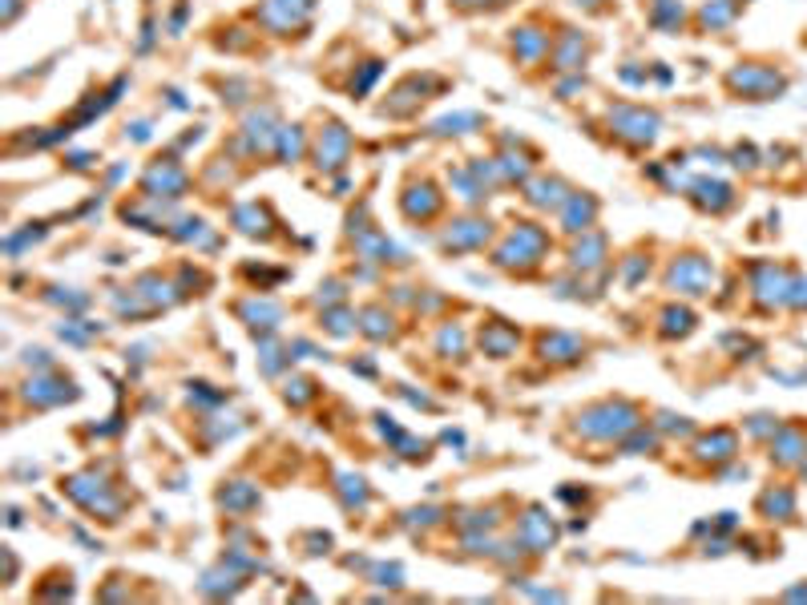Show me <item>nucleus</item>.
<instances>
[{"instance_id":"17","label":"nucleus","mask_w":807,"mask_h":605,"mask_svg":"<svg viewBox=\"0 0 807 605\" xmlns=\"http://www.w3.org/2000/svg\"><path fill=\"white\" fill-rule=\"evenodd\" d=\"M565 49H562V57H557V69H578L581 61H586V49H581V41H578V33L573 28H565Z\"/></svg>"},{"instance_id":"11","label":"nucleus","mask_w":807,"mask_h":605,"mask_svg":"<svg viewBox=\"0 0 807 605\" xmlns=\"http://www.w3.org/2000/svg\"><path fill=\"white\" fill-rule=\"evenodd\" d=\"M759 509H763L771 521H791L795 517V492L783 489V484L779 489H767L763 497H759Z\"/></svg>"},{"instance_id":"15","label":"nucleus","mask_w":807,"mask_h":605,"mask_svg":"<svg viewBox=\"0 0 807 605\" xmlns=\"http://www.w3.org/2000/svg\"><path fill=\"white\" fill-rule=\"evenodd\" d=\"M452 230H457V246H481L489 238V222H473V219L457 222Z\"/></svg>"},{"instance_id":"20","label":"nucleus","mask_w":807,"mask_h":605,"mask_svg":"<svg viewBox=\"0 0 807 605\" xmlns=\"http://www.w3.org/2000/svg\"><path fill=\"white\" fill-rule=\"evenodd\" d=\"M787 597H807V589H791V593Z\"/></svg>"},{"instance_id":"4","label":"nucleus","mask_w":807,"mask_h":605,"mask_svg":"<svg viewBox=\"0 0 807 605\" xmlns=\"http://www.w3.org/2000/svg\"><path fill=\"white\" fill-rule=\"evenodd\" d=\"M751 287H755V295L763 299V303H787L791 279L775 263H755L751 267Z\"/></svg>"},{"instance_id":"3","label":"nucleus","mask_w":807,"mask_h":605,"mask_svg":"<svg viewBox=\"0 0 807 605\" xmlns=\"http://www.w3.org/2000/svg\"><path fill=\"white\" fill-rule=\"evenodd\" d=\"M711 263L702 255H683L675 259V267H670L667 283L675 291H683V295H707V287H711Z\"/></svg>"},{"instance_id":"7","label":"nucleus","mask_w":807,"mask_h":605,"mask_svg":"<svg viewBox=\"0 0 807 605\" xmlns=\"http://www.w3.org/2000/svg\"><path fill=\"white\" fill-rule=\"evenodd\" d=\"M735 432L731 428H715L711 436H702L699 444H694V452H699V460H711V465H723V460L735 457Z\"/></svg>"},{"instance_id":"16","label":"nucleus","mask_w":807,"mask_h":605,"mask_svg":"<svg viewBox=\"0 0 807 605\" xmlns=\"http://www.w3.org/2000/svg\"><path fill=\"white\" fill-rule=\"evenodd\" d=\"M650 17H654V25H662V28H678L683 25V4H678V0H659Z\"/></svg>"},{"instance_id":"9","label":"nucleus","mask_w":807,"mask_h":605,"mask_svg":"<svg viewBox=\"0 0 807 605\" xmlns=\"http://www.w3.org/2000/svg\"><path fill=\"white\" fill-rule=\"evenodd\" d=\"M146 186H162L166 198H178V190L186 186V174H182L178 162H154V166L146 170Z\"/></svg>"},{"instance_id":"8","label":"nucleus","mask_w":807,"mask_h":605,"mask_svg":"<svg viewBox=\"0 0 807 605\" xmlns=\"http://www.w3.org/2000/svg\"><path fill=\"white\" fill-rule=\"evenodd\" d=\"M807 452V440L799 428H775V440H771V460H779V465H795V460H803Z\"/></svg>"},{"instance_id":"14","label":"nucleus","mask_w":807,"mask_h":605,"mask_svg":"<svg viewBox=\"0 0 807 605\" xmlns=\"http://www.w3.org/2000/svg\"><path fill=\"white\" fill-rule=\"evenodd\" d=\"M662 335L667 339H675V335H691L694 331V311H686V307H667L662 311Z\"/></svg>"},{"instance_id":"5","label":"nucleus","mask_w":807,"mask_h":605,"mask_svg":"<svg viewBox=\"0 0 807 605\" xmlns=\"http://www.w3.org/2000/svg\"><path fill=\"white\" fill-rule=\"evenodd\" d=\"M691 198H694V206H702V211H711V214H723V211H731V206H735V194H731V186L727 182H715V178H699V182L691 186Z\"/></svg>"},{"instance_id":"2","label":"nucleus","mask_w":807,"mask_h":605,"mask_svg":"<svg viewBox=\"0 0 807 605\" xmlns=\"http://www.w3.org/2000/svg\"><path fill=\"white\" fill-rule=\"evenodd\" d=\"M727 85L735 89V93L751 97V101H767V97L783 93L787 81H783L775 69H763V65H739V69L727 77Z\"/></svg>"},{"instance_id":"6","label":"nucleus","mask_w":807,"mask_h":605,"mask_svg":"<svg viewBox=\"0 0 807 605\" xmlns=\"http://www.w3.org/2000/svg\"><path fill=\"white\" fill-rule=\"evenodd\" d=\"M597 219V198H589V194H570V198L562 202V227L565 230H589Z\"/></svg>"},{"instance_id":"19","label":"nucleus","mask_w":807,"mask_h":605,"mask_svg":"<svg viewBox=\"0 0 807 605\" xmlns=\"http://www.w3.org/2000/svg\"><path fill=\"white\" fill-rule=\"evenodd\" d=\"M787 303H791L795 311H803V307H807V283H803V279H795V283L787 287Z\"/></svg>"},{"instance_id":"13","label":"nucleus","mask_w":807,"mask_h":605,"mask_svg":"<svg viewBox=\"0 0 807 605\" xmlns=\"http://www.w3.org/2000/svg\"><path fill=\"white\" fill-rule=\"evenodd\" d=\"M735 20V0H711L707 9L699 12V25L702 28H723Z\"/></svg>"},{"instance_id":"12","label":"nucleus","mask_w":807,"mask_h":605,"mask_svg":"<svg viewBox=\"0 0 807 605\" xmlns=\"http://www.w3.org/2000/svg\"><path fill=\"white\" fill-rule=\"evenodd\" d=\"M570 263H573V271H594V267H602V263H605V243H602V235H594V238H586V243L573 246Z\"/></svg>"},{"instance_id":"18","label":"nucleus","mask_w":807,"mask_h":605,"mask_svg":"<svg viewBox=\"0 0 807 605\" xmlns=\"http://www.w3.org/2000/svg\"><path fill=\"white\" fill-rule=\"evenodd\" d=\"M517 44H521V53H525V57H541L545 49H549V36H541L537 28H521Z\"/></svg>"},{"instance_id":"10","label":"nucleus","mask_w":807,"mask_h":605,"mask_svg":"<svg viewBox=\"0 0 807 605\" xmlns=\"http://www.w3.org/2000/svg\"><path fill=\"white\" fill-rule=\"evenodd\" d=\"M565 198H570V194H565V182H557V178H537V182L525 186L529 206H557V211H562Z\"/></svg>"},{"instance_id":"1","label":"nucleus","mask_w":807,"mask_h":605,"mask_svg":"<svg viewBox=\"0 0 807 605\" xmlns=\"http://www.w3.org/2000/svg\"><path fill=\"white\" fill-rule=\"evenodd\" d=\"M610 125L618 130V138L634 141V146H650V141L659 138V130H662L659 114H650V109H638V106H618V109H610Z\"/></svg>"}]
</instances>
